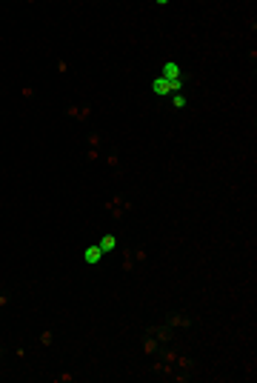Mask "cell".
Here are the masks:
<instances>
[{
  "label": "cell",
  "mask_w": 257,
  "mask_h": 383,
  "mask_svg": "<svg viewBox=\"0 0 257 383\" xmlns=\"http://www.w3.org/2000/svg\"><path fill=\"white\" fill-rule=\"evenodd\" d=\"M171 103H174L177 109H183V106H186V97H183L180 92H174V97H171Z\"/></svg>",
  "instance_id": "5b68a950"
},
{
  "label": "cell",
  "mask_w": 257,
  "mask_h": 383,
  "mask_svg": "<svg viewBox=\"0 0 257 383\" xmlns=\"http://www.w3.org/2000/svg\"><path fill=\"white\" fill-rule=\"evenodd\" d=\"M97 246H100V252H103V255H106V252H111V249H114V234H103Z\"/></svg>",
  "instance_id": "277c9868"
},
{
  "label": "cell",
  "mask_w": 257,
  "mask_h": 383,
  "mask_svg": "<svg viewBox=\"0 0 257 383\" xmlns=\"http://www.w3.org/2000/svg\"><path fill=\"white\" fill-rule=\"evenodd\" d=\"M180 75H183V72H180V66L174 63V60H169V63L160 69V77H166V80H180Z\"/></svg>",
  "instance_id": "7a4b0ae2"
},
{
  "label": "cell",
  "mask_w": 257,
  "mask_h": 383,
  "mask_svg": "<svg viewBox=\"0 0 257 383\" xmlns=\"http://www.w3.org/2000/svg\"><path fill=\"white\" fill-rule=\"evenodd\" d=\"M100 257H103V252H100V246H97V243H94V246H86V252H83L86 263H92V266H94V263H100Z\"/></svg>",
  "instance_id": "3957f363"
},
{
  "label": "cell",
  "mask_w": 257,
  "mask_h": 383,
  "mask_svg": "<svg viewBox=\"0 0 257 383\" xmlns=\"http://www.w3.org/2000/svg\"><path fill=\"white\" fill-rule=\"evenodd\" d=\"M183 89V80H166V77H154L151 80V92L154 95H169V92H180Z\"/></svg>",
  "instance_id": "6da1fadb"
}]
</instances>
